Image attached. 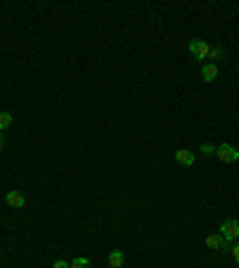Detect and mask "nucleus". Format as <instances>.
Wrapping results in <instances>:
<instances>
[{
  "label": "nucleus",
  "instance_id": "f257e3e1",
  "mask_svg": "<svg viewBox=\"0 0 239 268\" xmlns=\"http://www.w3.org/2000/svg\"><path fill=\"white\" fill-rule=\"evenodd\" d=\"M215 158L220 163H237L239 161V151L232 144H220L215 148Z\"/></svg>",
  "mask_w": 239,
  "mask_h": 268
},
{
  "label": "nucleus",
  "instance_id": "f03ea898",
  "mask_svg": "<svg viewBox=\"0 0 239 268\" xmlns=\"http://www.w3.org/2000/svg\"><path fill=\"white\" fill-rule=\"evenodd\" d=\"M189 53L194 55V60H196V63H201V60H206V58H208V53H211V46H208L203 39H194L191 43H189Z\"/></svg>",
  "mask_w": 239,
  "mask_h": 268
},
{
  "label": "nucleus",
  "instance_id": "7ed1b4c3",
  "mask_svg": "<svg viewBox=\"0 0 239 268\" xmlns=\"http://www.w3.org/2000/svg\"><path fill=\"white\" fill-rule=\"evenodd\" d=\"M220 235L230 242L239 240V220L237 218H227V220H223V223H220Z\"/></svg>",
  "mask_w": 239,
  "mask_h": 268
},
{
  "label": "nucleus",
  "instance_id": "20e7f679",
  "mask_svg": "<svg viewBox=\"0 0 239 268\" xmlns=\"http://www.w3.org/2000/svg\"><path fill=\"white\" fill-rule=\"evenodd\" d=\"M206 244H208L211 249H218V252H230V249H232V242L225 240L220 232H218V235H211V237H206Z\"/></svg>",
  "mask_w": 239,
  "mask_h": 268
},
{
  "label": "nucleus",
  "instance_id": "39448f33",
  "mask_svg": "<svg viewBox=\"0 0 239 268\" xmlns=\"http://www.w3.org/2000/svg\"><path fill=\"white\" fill-rule=\"evenodd\" d=\"M175 161L179 163V165H194V161H196V153L194 151H189V148H177V153H175Z\"/></svg>",
  "mask_w": 239,
  "mask_h": 268
},
{
  "label": "nucleus",
  "instance_id": "423d86ee",
  "mask_svg": "<svg viewBox=\"0 0 239 268\" xmlns=\"http://www.w3.org/2000/svg\"><path fill=\"white\" fill-rule=\"evenodd\" d=\"M5 201H7V206H12V208H22V206H24V194L17 192V189H12V192H7Z\"/></svg>",
  "mask_w": 239,
  "mask_h": 268
},
{
  "label": "nucleus",
  "instance_id": "0eeeda50",
  "mask_svg": "<svg viewBox=\"0 0 239 268\" xmlns=\"http://www.w3.org/2000/svg\"><path fill=\"white\" fill-rule=\"evenodd\" d=\"M122 264H124V254H122L120 249L110 252V256H108V266L110 268H122Z\"/></svg>",
  "mask_w": 239,
  "mask_h": 268
},
{
  "label": "nucleus",
  "instance_id": "6e6552de",
  "mask_svg": "<svg viewBox=\"0 0 239 268\" xmlns=\"http://www.w3.org/2000/svg\"><path fill=\"white\" fill-rule=\"evenodd\" d=\"M201 77H203V79L206 81H215L218 79V67L213 65H203V69H201Z\"/></svg>",
  "mask_w": 239,
  "mask_h": 268
},
{
  "label": "nucleus",
  "instance_id": "1a4fd4ad",
  "mask_svg": "<svg viewBox=\"0 0 239 268\" xmlns=\"http://www.w3.org/2000/svg\"><path fill=\"white\" fill-rule=\"evenodd\" d=\"M208 58H211V60H213V65H215V63L225 60V51H223L220 46H215V48H211V53H208Z\"/></svg>",
  "mask_w": 239,
  "mask_h": 268
},
{
  "label": "nucleus",
  "instance_id": "9d476101",
  "mask_svg": "<svg viewBox=\"0 0 239 268\" xmlns=\"http://www.w3.org/2000/svg\"><path fill=\"white\" fill-rule=\"evenodd\" d=\"M69 268H91V261H89V259H84V256H77V259L69 264Z\"/></svg>",
  "mask_w": 239,
  "mask_h": 268
},
{
  "label": "nucleus",
  "instance_id": "9b49d317",
  "mask_svg": "<svg viewBox=\"0 0 239 268\" xmlns=\"http://www.w3.org/2000/svg\"><path fill=\"white\" fill-rule=\"evenodd\" d=\"M12 125V115L10 113H0V132H5Z\"/></svg>",
  "mask_w": 239,
  "mask_h": 268
},
{
  "label": "nucleus",
  "instance_id": "f8f14e48",
  "mask_svg": "<svg viewBox=\"0 0 239 268\" xmlns=\"http://www.w3.org/2000/svg\"><path fill=\"white\" fill-rule=\"evenodd\" d=\"M199 153L203 156V158H211V156H215V146H213V144H203Z\"/></svg>",
  "mask_w": 239,
  "mask_h": 268
},
{
  "label": "nucleus",
  "instance_id": "ddd939ff",
  "mask_svg": "<svg viewBox=\"0 0 239 268\" xmlns=\"http://www.w3.org/2000/svg\"><path fill=\"white\" fill-rule=\"evenodd\" d=\"M230 254L235 256V261H237V264H239V242H237V244H232V249H230Z\"/></svg>",
  "mask_w": 239,
  "mask_h": 268
},
{
  "label": "nucleus",
  "instance_id": "4468645a",
  "mask_svg": "<svg viewBox=\"0 0 239 268\" xmlns=\"http://www.w3.org/2000/svg\"><path fill=\"white\" fill-rule=\"evenodd\" d=\"M53 268H69V264H67V261H62V259H58V261L53 264Z\"/></svg>",
  "mask_w": 239,
  "mask_h": 268
},
{
  "label": "nucleus",
  "instance_id": "2eb2a0df",
  "mask_svg": "<svg viewBox=\"0 0 239 268\" xmlns=\"http://www.w3.org/2000/svg\"><path fill=\"white\" fill-rule=\"evenodd\" d=\"M2 144H5V132H0V148H2Z\"/></svg>",
  "mask_w": 239,
  "mask_h": 268
}]
</instances>
